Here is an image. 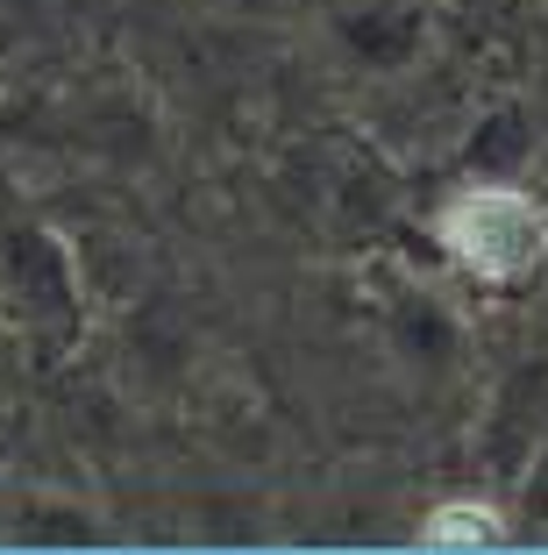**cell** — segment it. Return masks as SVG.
I'll return each instance as SVG.
<instances>
[{
    "label": "cell",
    "instance_id": "1",
    "mask_svg": "<svg viewBox=\"0 0 548 555\" xmlns=\"http://www.w3.org/2000/svg\"><path fill=\"white\" fill-rule=\"evenodd\" d=\"M435 235L463 271L492 278V285H513L548 257V214L520 185H470L463 199L442 207Z\"/></svg>",
    "mask_w": 548,
    "mask_h": 555
},
{
    "label": "cell",
    "instance_id": "2",
    "mask_svg": "<svg viewBox=\"0 0 548 555\" xmlns=\"http://www.w3.org/2000/svg\"><path fill=\"white\" fill-rule=\"evenodd\" d=\"M506 527L492 506H477V499H456V506H442L435 520L420 527V548H492Z\"/></svg>",
    "mask_w": 548,
    "mask_h": 555
}]
</instances>
